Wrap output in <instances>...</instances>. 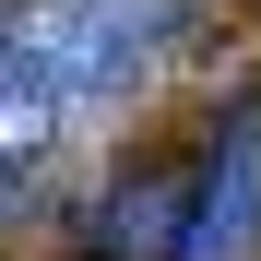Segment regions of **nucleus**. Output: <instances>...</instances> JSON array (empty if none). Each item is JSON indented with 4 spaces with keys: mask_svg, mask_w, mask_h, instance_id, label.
Wrapping results in <instances>:
<instances>
[{
    "mask_svg": "<svg viewBox=\"0 0 261 261\" xmlns=\"http://www.w3.org/2000/svg\"><path fill=\"white\" fill-rule=\"evenodd\" d=\"M178 24L190 0H0V202L48 178L71 130L178 48Z\"/></svg>",
    "mask_w": 261,
    "mask_h": 261,
    "instance_id": "obj_1",
    "label": "nucleus"
},
{
    "mask_svg": "<svg viewBox=\"0 0 261 261\" xmlns=\"http://www.w3.org/2000/svg\"><path fill=\"white\" fill-rule=\"evenodd\" d=\"M166 261H261V95L214 130V154L178 178V238Z\"/></svg>",
    "mask_w": 261,
    "mask_h": 261,
    "instance_id": "obj_2",
    "label": "nucleus"
}]
</instances>
